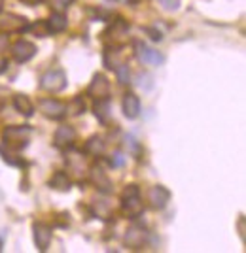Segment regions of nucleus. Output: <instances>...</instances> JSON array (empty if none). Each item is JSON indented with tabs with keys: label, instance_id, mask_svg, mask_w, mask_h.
Listing matches in <instances>:
<instances>
[{
	"label": "nucleus",
	"instance_id": "4468645a",
	"mask_svg": "<svg viewBox=\"0 0 246 253\" xmlns=\"http://www.w3.org/2000/svg\"><path fill=\"white\" fill-rule=\"evenodd\" d=\"M121 110L127 119H137L140 116V100L135 93H127L121 100Z\"/></svg>",
	"mask_w": 246,
	"mask_h": 253
},
{
	"label": "nucleus",
	"instance_id": "473e14b6",
	"mask_svg": "<svg viewBox=\"0 0 246 253\" xmlns=\"http://www.w3.org/2000/svg\"><path fill=\"white\" fill-rule=\"evenodd\" d=\"M0 250H2V240H0Z\"/></svg>",
	"mask_w": 246,
	"mask_h": 253
},
{
	"label": "nucleus",
	"instance_id": "f257e3e1",
	"mask_svg": "<svg viewBox=\"0 0 246 253\" xmlns=\"http://www.w3.org/2000/svg\"><path fill=\"white\" fill-rule=\"evenodd\" d=\"M121 211L131 217V219H137L142 215L144 211V204H142V199H140V191L139 185H127L123 193H121Z\"/></svg>",
	"mask_w": 246,
	"mask_h": 253
},
{
	"label": "nucleus",
	"instance_id": "2f4dec72",
	"mask_svg": "<svg viewBox=\"0 0 246 253\" xmlns=\"http://www.w3.org/2000/svg\"><path fill=\"white\" fill-rule=\"evenodd\" d=\"M63 2H64V4H68V2H70V0H63Z\"/></svg>",
	"mask_w": 246,
	"mask_h": 253
},
{
	"label": "nucleus",
	"instance_id": "aec40b11",
	"mask_svg": "<svg viewBox=\"0 0 246 253\" xmlns=\"http://www.w3.org/2000/svg\"><path fill=\"white\" fill-rule=\"evenodd\" d=\"M86 153L87 155H93V157H100L102 153H104V149H106V144H104V140L100 136H91L89 140L86 142Z\"/></svg>",
	"mask_w": 246,
	"mask_h": 253
},
{
	"label": "nucleus",
	"instance_id": "f03ea898",
	"mask_svg": "<svg viewBox=\"0 0 246 253\" xmlns=\"http://www.w3.org/2000/svg\"><path fill=\"white\" fill-rule=\"evenodd\" d=\"M31 138V128L29 126H6L2 132V142L13 151L27 148Z\"/></svg>",
	"mask_w": 246,
	"mask_h": 253
},
{
	"label": "nucleus",
	"instance_id": "ddd939ff",
	"mask_svg": "<svg viewBox=\"0 0 246 253\" xmlns=\"http://www.w3.org/2000/svg\"><path fill=\"white\" fill-rule=\"evenodd\" d=\"M89 181H91L100 193H106V195L112 193V181H110L106 172L102 170V167L93 165V167L89 169Z\"/></svg>",
	"mask_w": 246,
	"mask_h": 253
},
{
	"label": "nucleus",
	"instance_id": "6e6552de",
	"mask_svg": "<svg viewBox=\"0 0 246 253\" xmlns=\"http://www.w3.org/2000/svg\"><path fill=\"white\" fill-rule=\"evenodd\" d=\"M108 95H110V82H108V78L104 74H95L89 87H87V96L98 100V98H108Z\"/></svg>",
	"mask_w": 246,
	"mask_h": 253
},
{
	"label": "nucleus",
	"instance_id": "5701e85b",
	"mask_svg": "<svg viewBox=\"0 0 246 253\" xmlns=\"http://www.w3.org/2000/svg\"><path fill=\"white\" fill-rule=\"evenodd\" d=\"M0 155H2V159H4V163H8V165H11V167H23V165H25L23 159L10 148H8V151H6L4 146H0Z\"/></svg>",
	"mask_w": 246,
	"mask_h": 253
},
{
	"label": "nucleus",
	"instance_id": "c85d7f7f",
	"mask_svg": "<svg viewBox=\"0 0 246 253\" xmlns=\"http://www.w3.org/2000/svg\"><path fill=\"white\" fill-rule=\"evenodd\" d=\"M146 32L150 34V38L153 40V42H161V40H163L161 32H159V31H155V29H146Z\"/></svg>",
	"mask_w": 246,
	"mask_h": 253
},
{
	"label": "nucleus",
	"instance_id": "9d476101",
	"mask_svg": "<svg viewBox=\"0 0 246 253\" xmlns=\"http://www.w3.org/2000/svg\"><path fill=\"white\" fill-rule=\"evenodd\" d=\"M123 244L129 250H142L148 244V231H144L142 227H131L123 236Z\"/></svg>",
	"mask_w": 246,
	"mask_h": 253
},
{
	"label": "nucleus",
	"instance_id": "39448f33",
	"mask_svg": "<svg viewBox=\"0 0 246 253\" xmlns=\"http://www.w3.org/2000/svg\"><path fill=\"white\" fill-rule=\"evenodd\" d=\"M0 29L6 31L8 34L10 32H23L29 29V21L23 15H17V13L0 11Z\"/></svg>",
	"mask_w": 246,
	"mask_h": 253
},
{
	"label": "nucleus",
	"instance_id": "cd10ccee",
	"mask_svg": "<svg viewBox=\"0 0 246 253\" xmlns=\"http://www.w3.org/2000/svg\"><path fill=\"white\" fill-rule=\"evenodd\" d=\"M8 45H10V38H8V34L0 32V53L6 51V49H8Z\"/></svg>",
	"mask_w": 246,
	"mask_h": 253
},
{
	"label": "nucleus",
	"instance_id": "4be33fe9",
	"mask_svg": "<svg viewBox=\"0 0 246 253\" xmlns=\"http://www.w3.org/2000/svg\"><path fill=\"white\" fill-rule=\"evenodd\" d=\"M93 112H95L97 119L106 125L108 119H110V100L108 98H98V100H95Z\"/></svg>",
	"mask_w": 246,
	"mask_h": 253
},
{
	"label": "nucleus",
	"instance_id": "1a4fd4ad",
	"mask_svg": "<svg viewBox=\"0 0 246 253\" xmlns=\"http://www.w3.org/2000/svg\"><path fill=\"white\" fill-rule=\"evenodd\" d=\"M51 227L49 225H46V223H34L32 225V236H34V244H36V248L40 250V252H46L48 248H49V244H51Z\"/></svg>",
	"mask_w": 246,
	"mask_h": 253
},
{
	"label": "nucleus",
	"instance_id": "a878e982",
	"mask_svg": "<svg viewBox=\"0 0 246 253\" xmlns=\"http://www.w3.org/2000/svg\"><path fill=\"white\" fill-rule=\"evenodd\" d=\"M123 163H125V157H123L119 151L118 153H114L112 159H110V167H112V169H119V167H123Z\"/></svg>",
	"mask_w": 246,
	"mask_h": 253
},
{
	"label": "nucleus",
	"instance_id": "7ed1b4c3",
	"mask_svg": "<svg viewBox=\"0 0 246 253\" xmlns=\"http://www.w3.org/2000/svg\"><path fill=\"white\" fill-rule=\"evenodd\" d=\"M40 87L48 93H59L66 87V74L61 68H51L40 78Z\"/></svg>",
	"mask_w": 246,
	"mask_h": 253
},
{
	"label": "nucleus",
	"instance_id": "c756f323",
	"mask_svg": "<svg viewBox=\"0 0 246 253\" xmlns=\"http://www.w3.org/2000/svg\"><path fill=\"white\" fill-rule=\"evenodd\" d=\"M239 236H241V240L245 242V217H243V215L239 217Z\"/></svg>",
	"mask_w": 246,
	"mask_h": 253
},
{
	"label": "nucleus",
	"instance_id": "6ab92c4d",
	"mask_svg": "<svg viewBox=\"0 0 246 253\" xmlns=\"http://www.w3.org/2000/svg\"><path fill=\"white\" fill-rule=\"evenodd\" d=\"M13 108L23 114L25 117H31L34 114V106H32L31 98L27 95H15L13 96Z\"/></svg>",
	"mask_w": 246,
	"mask_h": 253
},
{
	"label": "nucleus",
	"instance_id": "bb28decb",
	"mask_svg": "<svg viewBox=\"0 0 246 253\" xmlns=\"http://www.w3.org/2000/svg\"><path fill=\"white\" fill-rule=\"evenodd\" d=\"M165 10H178L180 8V0H157Z\"/></svg>",
	"mask_w": 246,
	"mask_h": 253
},
{
	"label": "nucleus",
	"instance_id": "a211bd4d",
	"mask_svg": "<svg viewBox=\"0 0 246 253\" xmlns=\"http://www.w3.org/2000/svg\"><path fill=\"white\" fill-rule=\"evenodd\" d=\"M49 187L51 189H57V191H70V187H72V179H70V176L66 174V172H55L53 178L49 179Z\"/></svg>",
	"mask_w": 246,
	"mask_h": 253
},
{
	"label": "nucleus",
	"instance_id": "2eb2a0df",
	"mask_svg": "<svg viewBox=\"0 0 246 253\" xmlns=\"http://www.w3.org/2000/svg\"><path fill=\"white\" fill-rule=\"evenodd\" d=\"M127 32H129V25L123 19H116V21L112 23L110 27H108L106 31H104V40H112V42L116 43L119 42L121 38H125L127 36Z\"/></svg>",
	"mask_w": 246,
	"mask_h": 253
},
{
	"label": "nucleus",
	"instance_id": "412c9836",
	"mask_svg": "<svg viewBox=\"0 0 246 253\" xmlns=\"http://www.w3.org/2000/svg\"><path fill=\"white\" fill-rule=\"evenodd\" d=\"M66 165H68V170H70V172H74V174H78V176L86 174V172H84V170H86V165H84V157H82V153L70 151V153L66 155Z\"/></svg>",
	"mask_w": 246,
	"mask_h": 253
},
{
	"label": "nucleus",
	"instance_id": "b1692460",
	"mask_svg": "<svg viewBox=\"0 0 246 253\" xmlns=\"http://www.w3.org/2000/svg\"><path fill=\"white\" fill-rule=\"evenodd\" d=\"M86 112V102L82 96H76L70 104H66V114H72V116H80Z\"/></svg>",
	"mask_w": 246,
	"mask_h": 253
},
{
	"label": "nucleus",
	"instance_id": "f8f14e48",
	"mask_svg": "<svg viewBox=\"0 0 246 253\" xmlns=\"http://www.w3.org/2000/svg\"><path fill=\"white\" fill-rule=\"evenodd\" d=\"M76 142V130L74 126L70 125H61L57 130H55V136H53V144L55 148L59 149H70L74 146Z\"/></svg>",
	"mask_w": 246,
	"mask_h": 253
},
{
	"label": "nucleus",
	"instance_id": "9b49d317",
	"mask_svg": "<svg viewBox=\"0 0 246 253\" xmlns=\"http://www.w3.org/2000/svg\"><path fill=\"white\" fill-rule=\"evenodd\" d=\"M171 201V191L167 189L165 185H153L148 191V202H150V208L153 210H163Z\"/></svg>",
	"mask_w": 246,
	"mask_h": 253
},
{
	"label": "nucleus",
	"instance_id": "7c9ffc66",
	"mask_svg": "<svg viewBox=\"0 0 246 253\" xmlns=\"http://www.w3.org/2000/svg\"><path fill=\"white\" fill-rule=\"evenodd\" d=\"M25 4H29V6H36V4H44L46 0H23Z\"/></svg>",
	"mask_w": 246,
	"mask_h": 253
},
{
	"label": "nucleus",
	"instance_id": "20e7f679",
	"mask_svg": "<svg viewBox=\"0 0 246 253\" xmlns=\"http://www.w3.org/2000/svg\"><path fill=\"white\" fill-rule=\"evenodd\" d=\"M38 110L44 117L53 119V121H61L66 116V104L57 98H42L38 102Z\"/></svg>",
	"mask_w": 246,
	"mask_h": 253
},
{
	"label": "nucleus",
	"instance_id": "0eeeda50",
	"mask_svg": "<svg viewBox=\"0 0 246 253\" xmlns=\"http://www.w3.org/2000/svg\"><path fill=\"white\" fill-rule=\"evenodd\" d=\"M34 55H36V45L29 40H17L11 45V57L15 63H29Z\"/></svg>",
	"mask_w": 246,
	"mask_h": 253
},
{
	"label": "nucleus",
	"instance_id": "dca6fc26",
	"mask_svg": "<svg viewBox=\"0 0 246 253\" xmlns=\"http://www.w3.org/2000/svg\"><path fill=\"white\" fill-rule=\"evenodd\" d=\"M91 210H93V215L98 217V219H112L114 215V210H112V204L106 201V199H95L93 204H91Z\"/></svg>",
	"mask_w": 246,
	"mask_h": 253
},
{
	"label": "nucleus",
	"instance_id": "f3484780",
	"mask_svg": "<svg viewBox=\"0 0 246 253\" xmlns=\"http://www.w3.org/2000/svg\"><path fill=\"white\" fill-rule=\"evenodd\" d=\"M46 25H48V31H49V34H57V32H63L64 29H66L68 21H66V15H64V13L53 11V13L49 15V19L46 21Z\"/></svg>",
	"mask_w": 246,
	"mask_h": 253
},
{
	"label": "nucleus",
	"instance_id": "423d86ee",
	"mask_svg": "<svg viewBox=\"0 0 246 253\" xmlns=\"http://www.w3.org/2000/svg\"><path fill=\"white\" fill-rule=\"evenodd\" d=\"M135 55L139 57L140 63L151 64V66H159L165 61V57L157 49H153V47H150V45H146V43L142 42H135Z\"/></svg>",
	"mask_w": 246,
	"mask_h": 253
},
{
	"label": "nucleus",
	"instance_id": "393cba45",
	"mask_svg": "<svg viewBox=\"0 0 246 253\" xmlns=\"http://www.w3.org/2000/svg\"><path fill=\"white\" fill-rule=\"evenodd\" d=\"M116 74H118V80H119V84L127 85L129 82H131V70H129L127 63L119 64L118 68H116Z\"/></svg>",
	"mask_w": 246,
	"mask_h": 253
}]
</instances>
